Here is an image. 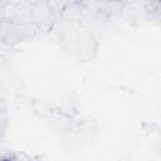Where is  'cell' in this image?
Masks as SVG:
<instances>
[{"label":"cell","instance_id":"3","mask_svg":"<svg viewBox=\"0 0 161 161\" xmlns=\"http://www.w3.org/2000/svg\"><path fill=\"white\" fill-rule=\"evenodd\" d=\"M8 123H9L8 113L4 108H0V138L4 137V135L8 130Z\"/></svg>","mask_w":161,"mask_h":161},{"label":"cell","instance_id":"1","mask_svg":"<svg viewBox=\"0 0 161 161\" xmlns=\"http://www.w3.org/2000/svg\"><path fill=\"white\" fill-rule=\"evenodd\" d=\"M45 3H47L49 10L52 11V14L54 16H60L62 13H63V10L67 6V4H65L64 0H45Z\"/></svg>","mask_w":161,"mask_h":161},{"label":"cell","instance_id":"7","mask_svg":"<svg viewBox=\"0 0 161 161\" xmlns=\"http://www.w3.org/2000/svg\"><path fill=\"white\" fill-rule=\"evenodd\" d=\"M156 1H160V0H156Z\"/></svg>","mask_w":161,"mask_h":161},{"label":"cell","instance_id":"6","mask_svg":"<svg viewBox=\"0 0 161 161\" xmlns=\"http://www.w3.org/2000/svg\"><path fill=\"white\" fill-rule=\"evenodd\" d=\"M123 5H132V4H136V3H138L140 0H119Z\"/></svg>","mask_w":161,"mask_h":161},{"label":"cell","instance_id":"4","mask_svg":"<svg viewBox=\"0 0 161 161\" xmlns=\"http://www.w3.org/2000/svg\"><path fill=\"white\" fill-rule=\"evenodd\" d=\"M6 20H9V9L8 6L6 8L0 6V23L6 21Z\"/></svg>","mask_w":161,"mask_h":161},{"label":"cell","instance_id":"2","mask_svg":"<svg viewBox=\"0 0 161 161\" xmlns=\"http://www.w3.org/2000/svg\"><path fill=\"white\" fill-rule=\"evenodd\" d=\"M160 1L156 0H147L146 1V10L148 13V15L151 16V19L158 21L160 19Z\"/></svg>","mask_w":161,"mask_h":161},{"label":"cell","instance_id":"5","mask_svg":"<svg viewBox=\"0 0 161 161\" xmlns=\"http://www.w3.org/2000/svg\"><path fill=\"white\" fill-rule=\"evenodd\" d=\"M15 1H18V0H0V6L6 8V6H9L10 4L15 3Z\"/></svg>","mask_w":161,"mask_h":161}]
</instances>
